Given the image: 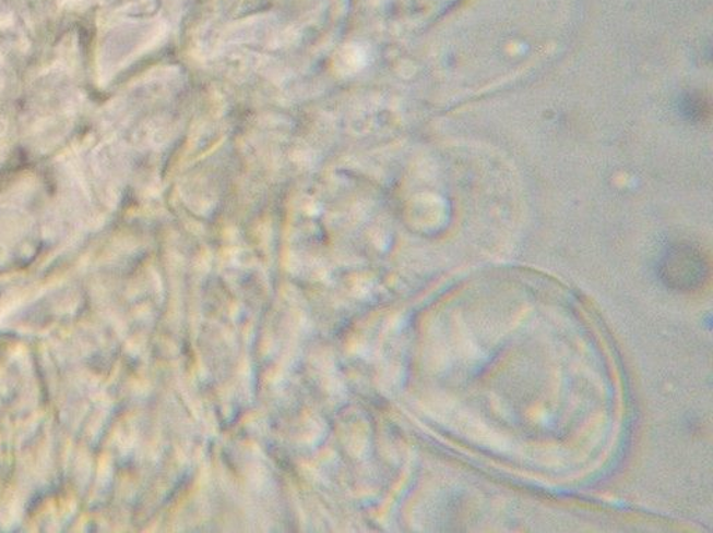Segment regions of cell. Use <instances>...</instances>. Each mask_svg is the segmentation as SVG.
<instances>
[{"label": "cell", "mask_w": 713, "mask_h": 533, "mask_svg": "<svg viewBox=\"0 0 713 533\" xmlns=\"http://www.w3.org/2000/svg\"><path fill=\"white\" fill-rule=\"evenodd\" d=\"M680 112L690 122H704L710 114V102L700 94H687L680 99Z\"/></svg>", "instance_id": "2"}, {"label": "cell", "mask_w": 713, "mask_h": 533, "mask_svg": "<svg viewBox=\"0 0 713 533\" xmlns=\"http://www.w3.org/2000/svg\"><path fill=\"white\" fill-rule=\"evenodd\" d=\"M657 276L667 289L691 293L704 288L710 279V261L697 245L672 244L657 261Z\"/></svg>", "instance_id": "1"}]
</instances>
